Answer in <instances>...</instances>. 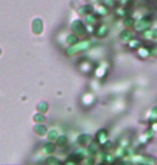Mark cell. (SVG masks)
I'll use <instances>...</instances> for the list:
<instances>
[{"mask_svg":"<svg viewBox=\"0 0 157 165\" xmlns=\"http://www.w3.org/2000/svg\"><path fill=\"white\" fill-rule=\"evenodd\" d=\"M92 45V42L89 40H83V41H79L77 43L73 44V45H70L66 50V54L68 56H74V55H77L81 52H85L86 50H88Z\"/></svg>","mask_w":157,"mask_h":165,"instance_id":"6da1fadb","label":"cell"},{"mask_svg":"<svg viewBox=\"0 0 157 165\" xmlns=\"http://www.w3.org/2000/svg\"><path fill=\"white\" fill-rule=\"evenodd\" d=\"M152 26V20L150 17H142L140 20H138L137 22H134V30L138 32H144L145 30L150 29Z\"/></svg>","mask_w":157,"mask_h":165,"instance_id":"7a4b0ae2","label":"cell"},{"mask_svg":"<svg viewBox=\"0 0 157 165\" xmlns=\"http://www.w3.org/2000/svg\"><path fill=\"white\" fill-rule=\"evenodd\" d=\"M71 29L74 34H77V36H84L87 33V27L84 25L82 20H77L72 22L71 24Z\"/></svg>","mask_w":157,"mask_h":165,"instance_id":"3957f363","label":"cell"},{"mask_svg":"<svg viewBox=\"0 0 157 165\" xmlns=\"http://www.w3.org/2000/svg\"><path fill=\"white\" fill-rule=\"evenodd\" d=\"M94 33L97 38H104L109 33V27L106 25H99L94 29Z\"/></svg>","mask_w":157,"mask_h":165,"instance_id":"277c9868","label":"cell"},{"mask_svg":"<svg viewBox=\"0 0 157 165\" xmlns=\"http://www.w3.org/2000/svg\"><path fill=\"white\" fill-rule=\"evenodd\" d=\"M108 141V132L106 130H99L96 134V142L100 146H102Z\"/></svg>","mask_w":157,"mask_h":165,"instance_id":"5b68a950","label":"cell"},{"mask_svg":"<svg viewBox=\"0 0 157 165\" xmlns=\"http://www.w3.org/2000/svg\"><path fill=\"white\" fill-rule=\"evenodd\" d=\"M95 12V9L92 4H84L82 7H80L79 11H77V13L80 14L81 16H86L88 14L90 13H94Z\"/></svg>","mask_w":157,"mask_h":165,"instance_id":"8992f818","label":"cell"},{"mask_svg":"<svg viewBox=\"0 0 157 165\" xmlns=\"http://www.w3.org/2000/svg\"><path fill=\"white\" fill-rule=\"evenodd\" d=\"M120 38L122 41H124V42H129L131 39H134V33H132V31H131L130 29H128V28H126V29H124L122 32H120Z\"/></svg>","mask_w":157,"mask_h":165,"instance_id":"52a82bcc","label":"cell"},{"mask_svg":"<svg viewBox=\"0 0 157 165\" xmlns=\"http://www.w3.org/2000/svg\"><path fill=\"white\" fill-rule=\"evenodd\" d=\"M98 20H99V15L95 14V12H94V13L88 14V15L85 16V22H86V23L92 27L95 26V25H97Z\"/></svg>","mask_w":157,"mask_h":165,"instance_id":"ba28073f","label":"cell"},{"mask_svg":"<svg viewBox=\"0 0 157 165\" xmlns=\"http://www.w3.org/2000/svg\"><path fill=\"white\" fill-rule=\"evenodd\" d=\"M87 151L89 153V155L94 157V155H96L99 152V144L97 142H92L88 144V147H87Z\"/></svg>","mask_w":157,"mask_h":165,"instance_id":"9c48e42d","label":"cell"},{"mask_svg":"<svg viewBox=\"0 0 157 165\" xmlns=\"http://www.w3.org/2000/svg\"><path fill=\"white\" fill-rule=\"evenodd\" d=\"M92 136L88 135V134H81L79 137H77V142L81 146H88L90 142H92Z\"/></svg>","mask_w":157,"mask_h":165,"instance_id":"30bf717a","label":"cell"},{"mask_svg":"<svg viewBox=\"0 0 157 165\" xmlns=\"http://www.w3.org/2000/svg\"><path fill=\"white\" fill-rule=\"evenodd\" d=\"M138 55L140 58L142 59H146L151 56L150 55V47H145V46H141L139 50H138Z\"/></svg>","mask_w":157,"mask_h":165,"instance_id":"8fae6325","label":"cell"},{"mask_svg":"<svg viewBox=\"0 0 157 165\" xmlns=\"http://www.w3.org/2000/svg\"><path fill=\"white\" fill-rule=\"evenodd\" d=\"M128 46H129V48L132 50H139L141 46H142V42H141L139 39H131L129 42H128Z\"/></svg>","mask_w":157,"mask_h":165,"instance_id":"7c38bea8","label":"cell"},{"mask_svg":"<svg viewBox=\"0 0 157 165\" xmlns=\"http://www.w3.org/2000/svg\"><path fill=\"white\" fill-rule=\"evenodd\" d=\"M56 144L59 147H66L68 144V137L66 135H59L56 138Z\"/></svg>","mask_w":157,"mask_h":165,"instance_id":"4fadbf2b","label":"cell"},{"mask_svg":"<svg viewBox=\"0 0 157 165\" xmlns=\"http://www.w3.org/2000/svg\"><path fill=\"white\" fill-rule=\"evenodd\" d=\"M79 41H80V40H79V36H77V34H74V33L69 34V36H67V40H66L67 44H69V45H73V44L77 43Z\"/></svg>","mask_w":157,"mask_h":165,"instance_id":"5bb4252c","label":"cell"},{"mask_svg":"<svg viewBox=\"0 0 157 165\" xmlns=\"http://www.w3.org/2000/svg\"><path fill=\"white\" fill-rule=\"evenodd\" d=\"M149 121H150L151 123H153V122H156L157 121V106L153 107V108H152V110H151Z\"/></svg>","mask_w":157,"mask_h":165,"instance_id":"9a60e30c","label":"cell"},{"mask_svg":"<svg viewBox=\"0 0 157 165\" xmlns=\"http://www.w3.org/2000/svg\"><path fill=\"white\" fill-rule=\"evenodd\" d=\"M134 25V20L132 17H126L125 20H124V26L126 27V28H132Z\"/></svg>","mask_w":157,"mask_h":165,"instance_id":"2e32d148","label":"cell"},{"mask_svg":"<svg viewBox=\"0 0 157 165\" xmlns=\"http://www.w3.org/2000/svg\"><path fill=\"white\" fill-rule=\"evenodd\" d=\"M55 150H56V146L53 143H47L45 145V152L46 153H53Z\"/></svg>","mask_w":157,"mask_h":165,"instance_id":"e0dca14e","label":"cell"},{"mask_svg":"<svg viewBox=\"0 0 157 165\" xmlns=\"http://www.w3.org/2000/svg\"><path fill=\"white\" fill-rule=\"evenodd\" d=\"M108 13H109V11H108V8L106 6H100L98 8V11H96L97 15H106Z\"/></svg>","mask_w":157,"mask_h":165,"instance_id":"ac0fdd59","label":"cell"},{"mask_svg":"<svg viewBox=\"0 0 157 165\" xmlns=\"http://www.w3.org/2000/svg\"><path fill=\"white\" fill-rule=\"evenodd\" d=\"M58 137V134H57V131H55V130H52V132L50 133V135H49V138L51 139V141H55V139Z\"/></svg>","mask_w":157,"mask_h":165,"instance_id":"d6986e66","label":"cell"},{"mask_svg":"<svg viewBox=\"0 0 157 165\" xmlns=\"http://www.w3.org/2000/svg\"><path fill=\"white\" fill-rule=\"evenodd\" d=\"M47 163H57V164H60L61 161H60V160H57V159H54L53 157H50V159L47 160Z\"/></svg>","mask_w":157,"mask_h":165,"instance_id":"ffe728a7","label":"cell"}]
</instances>
